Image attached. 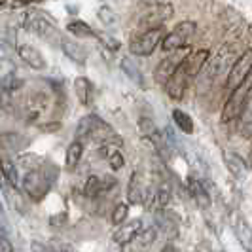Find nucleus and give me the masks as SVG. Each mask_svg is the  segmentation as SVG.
<instances>
[{
	"instance_id": "obj_1",
	"label": "nucleus",
	"mask_w": 252,
	"mask_h": 252,
	"mask_svg": "<svg viewBox=\"0 0 252 252\" xmlns=\"http://www.w3.org/2000/svg\"><path fill=\"white\" fill-rule=\"evenodd\" d=\"M82 139L93 140L99 146H118L120 148L124 144V140L114 131V127L93 114L82 118V122L78 126V140L82 142Z\"/></svg>"
},
{
	"instance_id": "obj_2",
	"label": "nucleus",
	"mask_w": 252,
	"mask_h": 252,
	"mask_svg": "<svg viewBox=\"0 0 252 252\" xmlns=\"http://www.w3.org/2000/svg\"><path fill=\"white\" fill-rule=\"evenodd\" d=\"M55 178V169L50 165H42L36 171H29L23 180H21V188L32 201H40L44 199V195H48V191L51 189Z\"/></svg>"
},
{
	"instance_id": "obj_3",
	"label": "nucleus",
	"mask_w": 252,
	"mask_h": 252,
	"mask_svg": "<svg viewBox=\"0 0 252 252\" xmlns=\"http://www.w3.org/2000/svg\"><path fill=\"white\" fill-rule=\"evenodd\" d=\"M25 29L29 31V32H32V34L40 36L42 40L51 42V44H55V42L59 44L61 38H63V34H59V29H57V25L53 23V19L48 17L44 12H38V10L27 12ZM59 46H61V44H59Z\"/></svg>"
},
{
	"instance_id": "obj_4",
	"label": "nucleus",
	"mask_w": 252,
	"mask_h": 252,
	"mask_svg": "<svg viewBox=\"0 0 252 252\" xmlns=\"http://www.w3.org/2000/svg\"><path fill=\"white\" fill-rule=\"evenodd\" d=\"M144 12L140 13L139 27L146 31L163 29V25L173 17V4L171 2H146Z\"/></svg>"
},
{
	"instance_id": "obj_5",
	"label": "nucleus",
	"mask_w": 252,
	"mask_h": 252,
	"mask_svg": "<svg viewBox=\"0 0 252 252\" xmlns=\"http://www.w3.org/2000/svg\"><path fill=\"white\" fill-rule=\"evenodd\" d=\"M252 97V74L249 76V80L245 84H241L235 91L229 93L226 104H224V110H222V122L227 124V122H233L241 118V114L245 110L247 102Z\"/></svg>"
},
{
	"instance_id": "obj_6",
	"label": "nucleus",
	"mask_w": 252,
	"mask_h": 252,
	"mask_svg": "<svg viewBox=\"0 0 252 252\" xmlns=\"http://www.w3.org/2000/svg\"><path fill=\"white\" fill-rule=\"evenodd\" d=\"M195 29H197V25H195L193 21H182V23H178V25L163 38V42H161L163 51L175 53V51H178L180 48L188 46V40L195 34Z\"/></svg>"
},
{
	"instance_id": "obj_7",
	"label": "nucleus",
	"mask_w": 252,
	"mask_h": 252,
	"mask_svg": "<svg viewBox=\"0 0 252 252\" xmlns=\"http://www.w3.org/2000/svg\"><path fill=\"white\" fill-rule=\"evenodd\" d=\"M167 36L165 34V29H156V31H146L139 34L137 38L131 40L129 44V51L137 57H146V55H152L154 50L158 48V44L163 42V38Z\"/></svg>"
},
{
	"instance_id": "obj_8",
	"label": "nucleus",
	"mask_w": 252,
	"mask_h": 252,
	"mask_svg": "<svg viewBox=\"0 0 252 252\" xmlns=\"http://www.w3.org/2000/svg\"><path fill=\"white\" fill-rule=\"evenodd\" d=\"M252 74V50H247L241 57H237L235 64L229 68V74L226 80V88L229 91H235L241 84H245Z\"/></svg>"
},
{
	"instance_id": "obj_9",
	"label": "nucleus",
	"mask_w": 252,
	"mask_h": 252,
	"mask_svg": "<svg viewBox=\"0 0 252 252\" xmlns=\"http://www.w3.org/2000/svg\"><path fill=\"white\" fill-rule=\"evenodd\" d=\"M152 193L148 188V180L146 177L137 171L131 175L129 186H127V201L131 205H150Z\"/></svg>"
},
{
	"instance_id": "obj_10",
	"label": "nucleus",
	"mask_w": 252,
	"mask_h": 252,
	"mask_svg": "<svg viewBox=\"0 0 252 252\" xmlns=\"http://www.w3.org/2000/svg\"><path fill=\"white\" fill-rule=\"evenodd\" d=\"M229 64H231V66L235 64V63H231V50H226V48H224L218 55H215V57L207 63V68H205V70L201 72V76H199L201 82L203 80H207L209 84L216 82L220 76L226 74ZM227 74H229V72H227Z\"/></svg>"
},
{
	"instance_id": "obj_11",
	"label": "nucleus",
	"mask_w": 252,
	"mask_h": 252,
	"mask_svg": "<svg viewBox=\"0 0 252 252\" xmlns=\"http://www.w3.org/2000/svg\"><path fill=\"white\" fill-rule=\"evenodd\" d=\"M184 61H186V59H184ZM189 82H191V78H189V74H188L186 63H182L177 68V72L173 74V78L167 82L165 91H167V95H169L171 99H175V101H182L184 91H186V88H188Z\"/></svg>"
},
{
	"instance_id": "obj_12",
	"label": "nucleus",
	"mask_w": 252,
	"mask_h": 252,
	"mask_svg": "<svg viewBox=\"0 0 252 252\" xmlns=\"http://www.w3.org/2000/svg\"><path fill=\"white\" fill-rule=\"evenodd\" d=\"M186 57H188V55H186ZM186 57H180V51H175V53H171L169 57H165L163 61L158 64L156 72H154L156 82L165 88V86H167V82L173 78V74L177 72L178 66L184 63V59H186Z\"/></svg>"
},
{
	"instance_id": "obj_13",
	"label": "nucleus",
	"mask_w": 252,
	"mask_h": 252,
	"mask_svg": "<svg viewBox=\"0 0 252 252\" xmlns=\"http://www.w3.org/2000/svg\"><path fill=\"white\" fill-rule=\"evenodd\" d=\"M116 184H118V180L114 177H110V175H104V177L91 175V177L86 180V184H84V195L95 199V197H99L101 193H106V191L114 189Z\"/></svg>"
},
{
	"instance_id": "obj_14",
	"label": "nucleus",
	"mask_w": 252,
	"mask_h": 252,
	"mask_svg": "<svg viewBox=\"0 0 252 252\" xmlns=\"http://www.w3.org/2000/svg\"><path fill=\"white\" fill-rule=\"evenodd\" d=\"M140 231H144V229H142V220L137 218V220H131V222H127V224L118 227L112 233V241L116 245L126 247V245H129L131 241L139 235Z\"/></svg>"
},
{
	"instance_id": "obj_15",
	"label": "nucleus",
	"mask_w": 252,
	"mask_h": 252,
	"mask_svg": "<svg viewBox=\"0 0 252 252\" xmlns=\"http://www.w3.org/2000/svg\"><path fill=\"white\" fill-rule=\"evenodd\" d=\"M61 50L64 51V55L70 59V61H74L76 64H80V66H84L86 61H88V51L86 48L82 46V44H78L76 40L72 38L64 36L61 38Z\"/></svg>"
},
{
	"instance_id": "obj_16",
	"label": "nucleus",
	"mask_w": 252,
	"mask_h": 252,
	"mask_svg": "<svg viewBox=\"0 0 252 252\" xmlns=\"http://www.w3.org/2000/svg\"><path fill=\"white\" fill-rule=\"evenodd\" d=\"M17 55H19V59H23V63L29 64L34 70H44L46 68V59L34 46H29V44L17 46Z\"/></svg>"
},
{
	"instance_id": "obj_17",
	"label": "nucleus",
	"mask_w": 252,
	"mask_h": 252,
	"mask_svg": "<svg viewBox=\"0 0 252 252\" xmlns=\"http://www.w3.org/2000/svg\"><path fill=\"white\" fill-rule=\"evenodd\" d=\"M156 241V229H144L140 231L129 245L122 247V252H146Z\"/></svg>"
},
{
	"instance_id": "obj_18",
	"label": "nucleus",
	"mask_w": 252,
	"mask_h": 252,
	"mask_svg": "<svg viewBox=\"0 0 252 252\" xmlns=\"http://www.w3.org/2000/svg\"><path fill=\"white\" fill-rule=\"evenodd\" d=\"M74 91H76V97L78 101L82 102L84 106H91L93 104V82L86 78V76H78L74 80Z\"/></svg>"
},
{
	"instance_id": "obj_19",
	"label": "nucleus",
	"mask_w": 252,
	"mask_h": 252,
	"mask_svg": "<svg viewBox=\"0 0 252 252\" xmlns=\"http://www.w3.org/2000/svg\"><path fill=\"white\" fill-rule=\"evenodd\" d=\"M209 55H211V53L207 50H199L186 57L184 63H186V68H188V74L191 80H195V78L203 72V66L209 63Z\"/></svg>"
},
{
	"instance_id": "obj_20",
	"label": "nucleus",
	"mask_w": 252,
	"mask_h": 252,
	"mask_svg": "<svg viewBox=\"0 0 252 252\" xmlns=\"http://www.w3.org/2000/svg\"><path fill=\"white\" fill-rule=\"evenodd\" d=\"M222 158H224V161H226L227 171H229L233 177L239 178V180H243V178L247 177L249 165L245 163V159L241 158L239 154H235V152H224Z\"/></svg>"
},
{
	"instance_id": "obj_21",
	"label": "nucleus",
	"mask_w": 252,
	"mask_h": 252,
	"mask_svg": "<svg viewBox=\"0 0 252 252\" xmlns=\"http://www.w3.org/2000/svg\"><path fill=\"white\" fill-rule=\"evenodd\" d=\"M156 224L159 226V229L163 231L167 237H177L180 222H178V218L173 213H169V211L159 213V215L156 216Z\"/></svg>"
},
{
	"instance_id": "obj_22",
	"label": "nucleus",
	"mask_w": 252,
	"mask_h": 252,
	"mask_svg": "<svg viewBox=\"0 0 252 252\" xmlns=\"http://www.w3.org/2000/svg\"><path fill=\"white\" fill-rule=\"evenodd\" d=\"M235 235L237 241L241 243V247L245 249V252H252V226L245 220V218H237L235 220Z\"/></svg>"
},
{
	"instance_id": "obj_23",
	"label": "nucleus",
	"mask_w": 252,
	"mask_h": 252,
	"mask_svg": "<svg viewBox=\"0 0 252 252\" xmlns=\"http://www.w3.org/2000/svg\"><path fill=\"white\" fill-rule=\"evenodd\" d=\"M188 188H189L191 197L195 199V203L201 207L203 211H209V209H211V195H209V191H207V189L203 188L201 182H199V180H195V178H189Z\"/></svg>"
},
{
	"instance_id": "obj_24",
	"label": "nucleus",
	"mask_w": 252,
	"mask_h": 252,
	"mask_svg": "<svg viewBox=\"0 0 252 252\" xmlns=\"http://www.w3.org/2000/svg\"><path fill=\"white\" fill-rule=\"evenodd\" d=\"M99 154L106 159V163L110 165L114 171H120L126 167V158L118 146H99Z\"/></svg>"
},
{
	"instance_id": "obj_25",
	"label": "nucleus",
	"mask_w": 252,
	"mask_h": 252,
	"mask_svg": "<svg viewBox=\"0 0 252 252\" xmlns=\"http://www.w3.org/2000/svg\"><path fill=\"white\" fill-rule=\"evenodd\" d=\"M48 104V99L44 95H32L29 101H27V116H25V122L27 124H34L38 120V116L42 114V110L46 108Z\"/></svg>"
},
{
	"instance_id": "obj_26",
	"label": "nucleus",
	"mask_w": 252,
	"mask_h": 252,
	"mask_svg": "<svg viewBox=\"0 0 252 252\" xmlns=\"http://www.w3.org/2000/svg\"><path fill=\"white\" fill-rule=\"evenodd\" d=\"M171 201V186L169 184H159L158 189L152 193V201L148 207H152L154 211H163L165 207Z\"/></svg>"
},
{
	"instance_id": "obj_27",
	"label": "nucleus",
	"mask_w": 252,
	"mask_h": 252,
	"mask_svg": "<svg viewBox=\"0 0 252 252\" xmlns=\"http://www.w3.org/2000/svg\"><path fill=\"white\" fill-rule=\"evenodd\" d=\"M2 177L6 180V184H10V188H15L19 186V175H17V167L13 163V159L6 158L2 159Z\"/></svg>"
},
{
	"instance_id": "obj_28",
	"label": "nucleus",
	"mask_w": 252,
	"mask_h": 252,
	"mask_svg": "<svg viewBox=\"0 0 252 252\" xmlns=\"http://www.w3.org/2000/svg\"><path fill=\"white\" fill-rule=\"evenodd\" d=\"M122 70L127 74V78L131 80V82H135L137 86H142L144 84V78H142V72H140L139 64L135 63L131 57H122Z\"/></svg>"
},
{
	"instance_id": "obj_29",
	"label": "nucleus",
	"mask_w": 252,
	"mask_h": 252,
	"mask_svg": "<svg viewBox=\"0 0 252 252\" xmlns=\"http://www.w3.org/2000/svg\"><path fill=\"white\" fill-rule=\"evenodd\" d=\"M82 156H84V144H82L80 140H74V142H72V144L66 148V158H64L66 169H68V171L76 169V165L80 163Z\"/></svg>"
},
{
	"instance_id": "obj_30",
	"label": "nucleus",
	"mask_w": 252,
	"mask_h": 252,
	"mask_svg": "<svg viewBox=\"0 0 252 252\" xmlns=\"http://www.w3.org/2000/svg\"><path fill=\"white\" fill-rule=\"evenodd\" d=\"M66 29H68V32L74 38H86V40L88 38H99V34L88 23H84V21H70L66 25Z\"/></svg>"
},
{
	"instance_id": "obj_31",
	"label": "nucleus",
	"mask_w": 252,
	"mask_h": 252,
	"mask_svg": "<svg viewBox=\"0 0 252 252\" xmlns=\"http://www.w3.org/2000/svg\"><path fill=\"white\" fill-rule=\"evenodd\" d=\"M239 131L245 139H249V140L252 139V97L249 99L247 106H245V110H243V114H241Z\"/></svg>"
},
{
	"instance_id": "obj_32",
	"label": "nucleus",
	"mask_w": 252,
	"mask_h": 252,
	"mask_svg": "<svg viewBox=\"0 0 252 252\" xmlns=\"http://www.w3.org/2000/svg\"><path fill=\"white\" fill-rule=\"evenodd\" d=\"M173 120H175V124H177V127L182 133H186V135H191V133H193V122H191V118H189L184 110L175 108V110H173Z\"/></svg>"
},
{
	"instance_id": "obj_33",
	"label": "nucleus",
	"mask_w": 252,
	"mask_h": 252,
	"mask_svg": "<svg viewBox=\"0 0 252 252\" xmlns=\"http://www.w3.org/2000/svg\"><path fill=\"white\" fill-rule=\"evenodd\" d=\"M4 195H6V201L10 203L13 207V211H17V213H25V203L21 199V195H19V191L15 188H6V184H4Z\"/></svg>"
},
{
	"instance_id": "obj_34",
	"label": "nucleus",
	"mask_w": 252,
	"mask_h": 252,
	"mask_svg": "<svg viewBox=\"0 0 252 252\" xmlns=\"http://www.w3.org/2000/svg\"><path fill=\"white\" fill-rule=\"evenodd\" d=\"M127 215H129V207L126 203H118L112 211V224L114 226H124L127 220Z\"/></svg>"
},
{
	"instance_id": "obj_35",
	"label": "nucleus",
	"mask_w": 252,
	"mask_h": 252,
	"mask_svg": "<svg viewBox=\"0 0 252 252\" xmlns=\"http://www.w3.org/2000/svg\"><path fill=\"white\" fill-rule=\"evenodd\" d=\"M97 15H99L101 23H104V27H112V25H116V21H118V15H116V13L112 12V8H110V6H106V4L99 6Z\"/></svg>"
},
{
	"instance_id": "obj_36",
	"label": "nucleus",
	"mask_w": 252,
	"mask_h": 252,
	"mask_svg": "<svg viewBox=\"0 0 252 252\" xmlns=\"http://www.w3.org/2000/svg\"><path fill=\"white\" fill-rule=\"evenodd\" d=\"M2 146H4V150L17 152L23 146V140L19 139L17 133H4V137H2Z\"/></svg>"
},
{
	"instance_id": "obj_37",
	"label": "nucleus",
	"mask_w": 252,
	"mask_h": 252,
	"mask_svg": "<svg viewBox=\"0 0 252 252\" xmlns=\"http://www.w3.org/2000/svg\"><path fill=\"white\" fill-rule=\"evenodd\" d=\"M50 249L51 252H78L70 243H66L63 239H57V237H53L50 241Z\"/></svg>"
},
{
	"instance_id": "obj_38",
	"label": "nucleus",
	"mask_w": 252,
	"mask_h": 252,
	"mask_svg": "<svg viewBox=\"0 0 252 252\" xmlns=\"http://www.w3.org/2000/svg\"><path fill=\"white\" fill-rule=\"evenodd\" d=\"M99 40L104 44V48H108V50H112V51L120 50V46H122V44H120L116 38L108 36V34H99Z\"/></svg>"
},
{
	"instance_id": "obj_39",
	"label": "nucleus",
	"mask_w": 252,
	"mask_h": 252,
	"mask_svg": "<svg viewBox=\"0 0 252 252\" xmlns=\"http://www.w3.org/2000/svg\"><path fill=\"white\" fill-rule=\"evenodd\" d=\"M2 252H15L12 247V243H10V239H8L6 229H2Z\"/></svg>"
},
{
	"instance_id": "obj_40",
	"label": "nucleus",
	"mask_w": 252,
	"mask_h": 252,
	"mask_svg": "<svg viewBox=\"0 0 252 252\" xmlns=\"http://www.w3.org/2000/svg\"><path fill=\"white\" fill-rule=\"evenodd\" d=\"M31 252H51V249L46 247L44 243H40V241H32L31 243Z\"/></svg>"
},
{
	"instance_id": "obj_41",
	"label": "nucleus",
	"mask_w": 252,
	"mask_h": 252,
	"mask_svg": "<svg viewBox=\"0 0 252 252\" xmlns=\"http://www.w3.org/2000/svg\"><path fill=\"white\" fill-rule=\"evenodd\" d=\"M61 124L59 122H53V124H48V126H42V131H55V129H59Z\"/></svg>"
},
{
	"instance_id": "obj_42",
	"label": "nucleus",
	"mask_w": 252,
	"mask_h": 252,
	"mask_svg": "<svg viewBox=\"0 0 252 252\" xmlns=\"http://www.w3.org/2000/svg\"><path fill=\"white\" fill-rule=\"evenodd\" d=\"M197 252H213V251H211V249H209L207 245H201V247H199V251H197Z\"/></svg>"
},
{
	"instance_id": "obj_43",
	"label": "nucleus",
	"mask_w": 252,
	"mask_h": 252,
	"mask_svg": "<svg viewBox=\"0 0 252 252\" xmlns=\"http://www.w3.org/2000/svg\"><path fill=\"white\" fill-rule=\"evenodd\" d=\"M251 165H252V148H251Z\"/></svg>"
}]
</instances>
